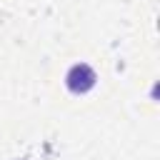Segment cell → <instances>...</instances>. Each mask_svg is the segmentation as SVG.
Wrapping results in <instances>:
<instances>
[{
  "mask_svg": "<svg viewBox=\"0 0 160 160\" xmlns=\"http://www.w3.org/2000/svg\"><path fill=\"white\" fill-rule=\"evenodd\" d=\"M95 80H98L95 70H92L90 65H85V62L72 65V68L68 70V75H65V85H68V90H70V92H75V95L88 92V90L95 85Z\"/></svg>",
  "mask_w": 160,
  "mask_h": 160,
  "instance_id": "obj_1",
  "label": "cell"
}]
</instances>
